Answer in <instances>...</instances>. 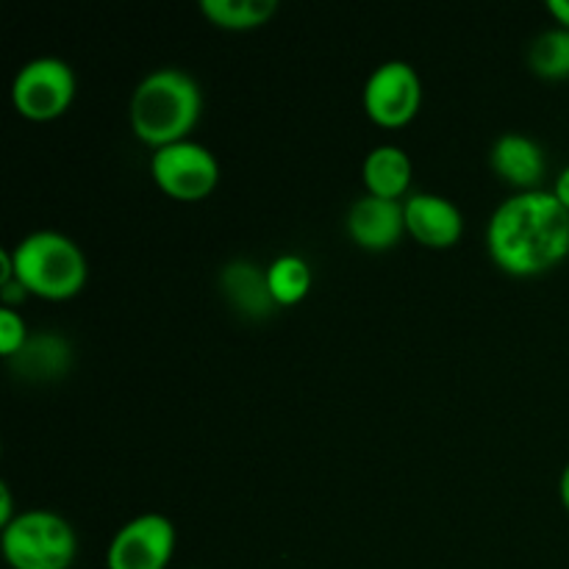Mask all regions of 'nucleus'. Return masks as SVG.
<instances>
[{
  "label": "nucleus",
  "instance_id": "nucleus-1",
  "mask_svg": "<svg viewBox=\"0 0 569 569\" xmlns=\"http://www.w3.org/2000/svg\"><path fill=\"white\" fill-rule=\"evenodd\" d=\"M487 250L509 276H545L569 256V211L548 189L515 192L489 217Z\"/></svg>",
  "mask_w": 569,
  "mask_h": 569
},
{
  "label": "nucleus",
  "instance_id": "nucleus-2",
  "mask_svg": "<svg viewBox=\"0 0 569 569\" xmlns=\"http://www.w3.org/2000/svg\"><path fill=\"white\" fill-rule=\"evenodd\" d=\"M203 114L200 83L181 67H159L137 83L128 103V122L139 142L153 150L189 139Z\"/></svg>",
  "mask_w": 569,
  "mask_h": 569
},
{
  "label": "nucleus",
  "instance_id": "nucleus-3",
  "mask_svg": "<svg viewBox=\"0 0 569 569\" xmlns=\"http://www.w3.org/2000/svg\"><path fill=\"white\" fill-rule=\"evenodd\" d=\"M14 276L28 295L70 300L87 287L89 261L76 239L61 231H33L11 248Z\"/></svg>",
  "mask_w": 569,
  "mask_h": 569
},
{
  "label": "nucleus",
  "instance_id": "nucleus-4",
  "mask_svg": "<svg viewBox=\"0 0 569 569\" xmlns=\"http://www.w3.org/2000/svg\"><path fill=\"white\" fill-rule=\"evenodd\" d=\"M0 531V550L9 569H70L78 556L76 528L56 511H20Z\"/></svg>",
  "mask_w": 569,
  "mask_h": 569
},
{
  "label": "nucleus",
  "instance_id": "nucleus-5",
  "mask_svg": "<svg viewBox=\"0 0 569 569\" xmlns=\"http://www.w3.org/2000/svg\"><path fill=\"white\" fill-rule=\"evenodd\" d=\"M76 72L59 56H37L17 70L11 81V103L31 122H50L67 114L76 100Z\"/></svg>",
  "mask_w": 569,
  "mask_h": 569
},
{
  "label": "nucleus",
  "instance_id": "nucleus-6",
  "mask_svg": "<svg viewBox=\"0 0 569 569\" xmlns=\"http://www.w3.org/2000/svg\"><path fill=\"white\" fill-rule=\"evenodd\" d=\"M150 176L164 194L183 203H194V200L209 198L217 189L220 161L206 144L183 139V142L153 150Z\"/></svg>",
  "mask_w": 569,
  "mask_h": 569
},
{
  "label": "nucleus",
  "instance_id": "nucleus-7",
  "mask_svg": "<svg viewBox=\"0 0 569 569\" xmlns=\"http://www.w3.org/2000/svg\"><path fill=\"white\" fill-rule=\"evenodd\" d=\"M365 111L376 126L403 128L420 114L422 81L420 72L403 59L378 64L365 83Z\"/></svg>",
  "mask_w": 569,
  "mask_h": 569
},
{
  "label": "nucleus",
  "instance_id": "nucleus-8",
  "mask_svg": "<svg viewBox=\"0 0 569 569\" xmlns=\"http://www.w3.org/2000/svg\"><path fill=\"white\" fill-rule=\"evenodd\" d=\"M176 539L170 517L144 511L111 537L106 569H167L176 553Z\"/></svg>",
  "mask_w": 569,
  "mask_h": 569
},
{
  "label": "nucleus",
  "instance_id": "nucleus-9",
  "mask_svg": "<svg viewBox=\"0 0 569 569\" xmlns=\"http://www.w3.org/2000/svg\"><path fill=\"white\" fill-rule=\"evenodd\" d=\"M345 231L356 248L370 250V253H387V250L398 248L400 239L406 237L403 200L361 194L350 203Z\"/></svg>",
  "mask_w": 569,
  "mask_h": 569
},
{
  "label": "nucleus",
  "instance_id": "nucleus-10",
  "mask_svg": "<svg viewBox=\"0 0 569 569\" xmlns=\"http://www.w3.org/2000/svg\"><path fill=\"white\" fill-rule=\"evenodd\" d=\"M406 233L431 250H448L465 233V214L450 198L437 192H415L403 200Z\"/></svg>",
  "mask_w": 569,
  "mask_h": 569
},
{
  "label": "nucleus",
  "instance_id": "nucleus-11",
  "mask_svg": "<svg viewBox=\"0 0 569 569\" xmlns=\"http://www.w3.org/2000/svg\"><path fill=\"white\" fill-rule=\"evenodd\" d=\"M489 167L500 181L515 187L517 192L542 189V178L548 172L542 144L520 131L500 133L495 139L492 150H489Z\"/></svg>",
  "mask_w": 569,
  "mask_h": 569
},
{
  "label": "nucleus",
  "instance_id": "nucleus-12",
  "mask_svg": "<svg viewBox=\"0 0 569 569\" xmlns=\"http://www.w3.org/2000/svg\"><path fill=\"white\" fill-rule=\"evenodd\" d=\"M220 292L244 320H267L278 311L267 281V267L250 259H233L220 270Z\"/></svg>",
  "mask_w": 569,
  "mask_h": 569
},
{
  "label": "nucleus",
  "instance_id": "nucleus-13",
  "mask_svg": "<svg viewBox=\"0 0 569 569\" xmlns=\"http://www.w3.org/2000/svg\"><path fill=\"white\" fill-rule=\"evenodd\" d=\"M411 176H415V167H411L409 153L398 144H378L365 156V164H361L367 194H376V198L406 200Z\"/></svg>",
  "mask_w": 569,
  "mask_h": 569
},
{
  "label": "nucleus",
  "instance_id": "nucleus-14",
  "mask_svg": "<svg viewBox=\"0 0 569 569\" xmlns=\"http://www.w3.org/2000/svg\"><path fill=\"white\" fill-rule=\"evenodd\" d=\"M11 370L20 376L37 378V381H53L61 378L70 367V342L59 333H39L22 345L20 353L9 359Z\"/></svg>",
  "mask_w": 569,
  "mask_h": 569
},
{
  "label": "nucleus",
  "instance_id": "nucleus-15",
  "mask_svg": "<svg viewBox=\"0 0 569 569\" xmlns=\"http://www.w3.org/2000/svg\"><path fill=\"white\" fill-rule=\"evenodd\" d=\"M278 0H200V14L226 31H253L276 17Z\"/></svg>",
  "mask_w": 569,
  "mask_h": 569
},
{
  "label": "nucleus",
  "instance_id": "nucleus-16",
  "mask_svg": "<svg viewBox=\"0 0 569 569\" xmlns=\"http://www.w3.org/2000/svg\"><path fill=\"white\" fill-rule=\"evenodd\" d=\"M267 281H270V292L278 309H281V306H298L300 300H306V295L311 292L315 272L303 256L283 253L267 264Z\"/></svg>",
  "mask_w": 569,
  "mask_h": 569
},
{
  "label": "nucleus",
  "instance_id": "nucleus-17",
  "mask_svg": "<svg viewBox=\"0 0 569 569\" xmlns=\"http://www.w3.org/2000/svg\"><path fill=\"white\" fill-rule=\"evenodd\" d=\"M528 67L539 78L561 81L569 78V28H548L528 44Z\"/></svg>",
  "mask_w": 569,
  "mask_h": 569
},
{
  "label": "nucleus",
  "instance_id": "nucleus-18",
  "mask_svg": "<svg viewBox=\"0 0 569 569\" xmlns=\"http://www.w3.org/2000/svg\"><path fill=\"white\" fill-rule=\"evenodd\" d=\"M28 339L31 333H28L22 315H17V309H0V353L11 359L14 353H20Z\"/></svg>",
  "mask_w": 569,
  "mask_h": 569
},
{
  "label": "nucleus",
  "instance_id": "nucleus-19",
  "mask_svg": "<svg viewBox=\"0 0 569 569\" xmlns=\"http://www.w3.org/2000/svg\"><path fill=\"white\" fill-rule=\"evenodd\" d=\"M14 503H11V489L6 487H0V528H6L9 526L11 520H14Z\"/></svg>",
  "mask_w": 569,
  "mask_h": 569
},
{
  "label": "nucleus",
  "instance_id": "nucleus-20",
  "mask_svg": "<svg viewBox=\"0 0 569 569\" xmlns=\"http://www.w3.org/2000/svg\"><path fill=\"white\" fill-rule=\"evenodd\" d=\"M550 192H553L556 198H559V203L569 211V164L559 172V176H556V183H553V189H550Z\"/></svg>",
  "mask_w": 569,
  "mask_h": 569
},
{
  "label": "nucleus",
  "instance_id": "nucleus-21",
  "mask_svg": "<svg viewBox=\"0 0 569 569\" xmlns=\"http://www.w3.org/2000/svg\"><path fill=\"white\" fill-rule=\"evenodd\" d=\"M548 11L561 28H569V0H548Z\"/></svg>",
  "mask_w": 569,
  "mask_h": 569
},
{
  "label": "nucleus",
  "instance_id": "nucleus-22",
  "mask_svg": "<svg viewBox=\"0 0 569 569\" xmlns=\"http://www.w3.org/2000/svg\"><path fill=\"white\" fill-rule=\"evenodd\" d=\"M559 495H561V503H565V509L569 511V461H567V467H565V470H561Z\"/></svg>",
  "mask_w": 569,
  "mask_h": 569
}]
</instances>
